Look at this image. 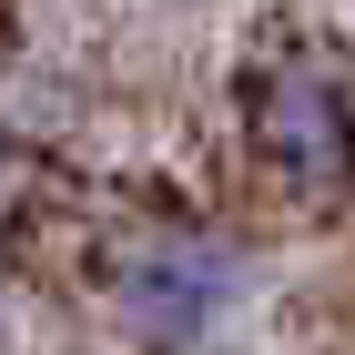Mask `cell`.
I'll return each mask as SVG.
<instances>
[{"label": "cell", "instance_id": "1", "mask_svg": "<svg viewBox=\"0 0 355 355\" xmlns=\"http://www.w3.org/2000/svg\"><path fill=\"white\" fill-rule=\"evenodd\" d=\"M234 304H244V254L223 244V234H153V244H132L122 274H112V315L153 355L203 345Z\"/></svg>", "mask_w": 355, "mask_h": 355}, {"label": "cell", "instance_id": "2", "mask_svg": "<svg viewBox=\"0 0 355 355\" xmlns=\"http://www.w3.org/2000/svg\"><path fill=\"white\" fill-rule=\"evenodd\" d=\"M254 153L295 193H325L355 173V92L335 71H264L254 92Z\"/></svg>", "mask_w": 355, "mask_h": 355}]
</instances>
